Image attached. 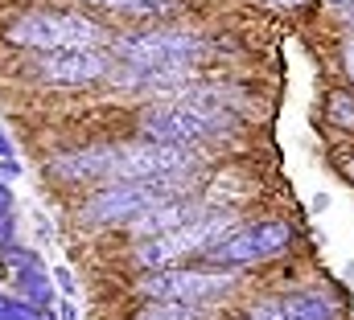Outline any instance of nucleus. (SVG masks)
<instances>
[{"mask_svg":"<svg viewBox=\"0 0 354 320\" xmlns=\"http://www.w3.org/2000/svg\"><path fill=\"white\" fill-rule=\"evenodd\" d=\"M4 46L41 54V50H79V46H103L107 29L95 25L83 12H62V8H33L21 12L12 25H4L0 33Z\"/></svg>","mask_w":354,"mask_h":320,"instance_id":"1","label":"nucleus"},{"mask_svg":"<svg viewBox=\"0 0 354 320\" xmlns=\"http://www.w3.org/2000/svg\"><path fill=\"white\" fill-rule=\"evenodd\" d=\"M198 168V152L185 144L128 140L111 144V181H181Z\"/></svg>","mask_w":354,"mask_h":320,"instance_id":"2","label":"nucleus"},{"mask_svg":"<svg viewBox=\"0 0 354 320\" xmlns=\"http://www.w3.org/2000/svg\"><path fill=\"white\" fill-rule=\"evenodd\" d=\"M235 230V218L231 214H198L194 222L165 230V234H153L136 246V263L140 267H177L181 259H194V254H206L218 239H227Z\"/></svg>","mask_w":354,"mask_h":320,"instance_id":"3","label":"nucleus"},{"mask_svg":"<svg viewBox=\"0 0 354 320\" xmlns=\"http://www.w3.org/2000/svg\"><path fill=\"white\" fill-rule=\"evenodd\" d=\"M239 275L235 271H185V267H153L136 292L149 300H181V304H218L227 296H235Z\"/></svg>","mask_w":354,"mask_h":320,"instance_id":"4","label":"nucleus"},{"mask_svg":"<svg viewBox=\"0 0 354 320\" xmlns=\"http://www.w3.org/2000/svg\"><path fill=\"white\" fill-rule=\"evenodd\" d=\"M206 54V41L181 29H149L128 33L115 41V58L136 70H165V66H194Z\"/></svg>","mask_w":354,"mask_h":320,"instance_id":"5","label":"nucleus"},{"mask_svg":"<svg viewBox=\"0 0 354 320\" xmlns=\"http://www.w3.org/2000/svg\"><path fill=\"white\" fill-rule=\"evenodd\" d=\"M25 79L50 82V86H87L111 74V58L99 46H79V50H41L29 54L17 66Z\"/></svg>","mask_w":354,"mask_h":320,"instance_id":"6","label":"nucleus"},{"mask_svg":"<svg viewBox=\"0 0 354 320\" xmlns=\"http://www.w3.org/2000/svg\"><path fill=\"white\" fill-rule=\"evenodd\" d=\"M169 193H174V181H111L83 201V222L87 226L132 222L140 210H149L153 201H161Z\"/></svg>","mask_w":354,"mask_h":320,"instance_id":"7","label":"nucleus"},{"mask_svg":"<svg viewBox=\"0 0 354 320\" xmlns=\"http://www.w3.org/2000/svg\"><path fill=\"white\" fill-rule=\"evenodd\" d=\"M288 242H292V230L284 222H256V226H235L227 239L214 242L202 259L223 267V271H235L243 263H260V259L280 254Z\"/></svg>","mask_w":354,"mask_h":320,"instance_id":"8","label":"nucleus"},{"mask_svg":"<svg viewBox=\"0 0 354 320\" xmlns=\"http://www.w3.org/2000/svg\"><path fill=\"white\" fill-rule=\"evenodd\" d=\"M231 119H218V115H206L181 99L169 103H157L149 115H145V136L149 140H161V144H194V140H206L214 132H223Z\"/></svg>","mask_w":354,"mask_h":320,"instance_id":"9","label":"nucleus"},{"mask_svg":"<svg viewBox=\"0 0 354 320\" xmlns=\"http://www.w3.org/2000/svg\"><path fill=\"white\" fill-rule=\"evenodd\" d=\"M248 320H338V304L322 292H288V296H272L260 300Z\"/></svg>","mask_w":354,"mask_h":320,"instance_id":"10","label":"nucleus"},{"mask_svg":"<svg viewBox=\"0 0 354 320\" xmlns=\"http://www.w3.org/2000/svg\"><path fill=\"white\" fill-rule=\"evenodd\" d=\"M198 214H206V210H202V201H194V197H181V193H169V197L153 201L149 210H140V214H136L128 226H132V234H140V239H153V234H165V230H177V226L194 222Z\"/></svg>","mask_w":354,"mask_h":320,"instance_id":"11","label":"nucleus"},{"mask_svg":"<svg viewBox=\"0 0 354 320\" xmlns=\"http://www.w3.org/2000/svg\"><path fill=\"white\" fill-rule=\"evenodd\" d=\"M50 172L58 181H99V177H111V144H95V148H79V152H66V157L50 160Z\"/></svg>","mask_w":354,"mask_h":320,"instance_id":"12","label":"nucleus"},{"mask_svg":"<svg viewBox=\"0 0 354 320\" xmlns=\"http://www.w3.org/2000/svg\"><path fill=\"white\" fill-rule=\"evenodd\" d=\"M17 288H21V300L37 304V308H50L58 296H54V279L46 271V263H29V267H17Z\"/></svg>","mask_w":354,"mask_h":320,"instance_id":"13","label":"nucleus"},{"mask_svg":"<svg viewBox=\"0 0 354 320\" xmlns=\"http://www.w3.org/2000/svg\"><path fill=\"white\" fill-rule=\"evenodd\" d=\"M132 320H214V304H181V300H153Z\"/></svg>","mask_w":354,"mask_h":320,"instance_id":"14","label":"nucleus"},{"mask_svg":"<svg viewBox=\"0 0 354 320\" xmlns=\"http://www.w3.org/2000/svg\"><path fill=\"white\" fill-rule=\"evenodd\" d=\"M95 8H111V12H132V17H157L165 12L169 0H87Z\"/></svg>","mask_w":354,"mask_h":320,"instance_id":"15","label":"nucleus"},{"mask_svg":"<svg viewBox=\"0 0 354 320\" xmlns=\"http://www.w3.org/2000/svg\"><path fill=\"white\" fill-rule=\"evenodd\" d=\"M330 119L338 128H354V94H334L330 99Z\"/></svg>","mask_w":354,"mask_h":320,"instance_id":"16","label":"nucleus"},{"mask_svg":"<svg viewBox=\"0 0 354 320\" xmlns=\"http://www.w3.org/2000/svg\"><path fill=\"white\" fill-rule=\"evenodd\" d=\"M50 279H54V288H58L62 296H75V275H71L66 267H54V271H50Z\"/></svg>","mask_w":354,"mask_h":320,"instance_id":"17","label":"nucleus"},{"mask_svg":"<svg viewBox=\"0 0 354 320\" xmlns=\"http://www.w3.org/2000/svg\"><path fill=\"white\" fill-rule=\"evenodd\" d=\"M25 168H21V160L17 157H0V181H17Z\"/></svg>","mask_w":354,"mask_h":320,"instance_id":"18","label":"nucleus"},{"mask_svg":"<svg viewBox=\"0 0 354 320\" xmlns=\"http://www.w3.org/2000/svg\"><path fill=\"white\" fill-rule=\"evenodd\" d=\"M54 304H58V320H79V308L71 304V296L66 300H54Z\"/></svg>","mask_w":354,"mask_h":320,"instance_id":"19","label":"nucleus"},{"mask_svg":"<svg viewBox=\"0 0 354 320\" xmlns=\"http://www.w3.org/2000/svg\"><path fill=\"white\" fill-rule=\"evenodd\" d=\"M342 66H346V74L354 82V37H346V46H342Z\"/></svg>","mask_w":354,"mask_h":320,"instance_id":"20","label":"nucleus"},{"mask_svg":"<svg viewBox=\"0 0 354 320\" xmlns=\"http://www.w3.org/2000/svg\"><path fill=\"white\" fill-rule=\"evenodd\" d=\"M8 242H12V218H8V214H0V250H4Z\"/></svg>","mask_w":354,"mask_h":320,"instance_id":"21","label":"nucleus"},{"mask_svg":"<svg viewBox=\"0 0 354 320\" xmlns=\"http://www.w3.org/2000/svg\"><path fill=\"white\" fill-rule=\"evenodd\" d=\"M0 157H17V144H12V136L0 128Z\"/></svg>","mask_w":354,"mask_h":320,"instance_id":"22","label":"nucleus"},{"mask_svg":"<svg viewBox=\"0 0 354 320\" xmlns=\"http://www.w3.org/2000/svg\"><path fill=\"white\" fill-rule=\"evenodd\" d=\"M12 210V189H8V181H0V214H8Z\"/></svg>","mask_w":354,"mask_h":320,"instance_id":"23","label":"nucleus"},{"mask_svg":"<svg viewBox=\"0 0 354 320\" xmlns=\"http://www.w3.org/2000/svg\"><path fill=\"white\" fill-rule=\"evenodd\" d=\"M268 4H276V8H305L309 0H268Z\"/></svg>","mask_w":354,"mask_h":320,"instance_id":"24","label":"nucleus"},{"mask_svg":"<svg viewBox=\"0 0 354 320\" xmlns=\"http://www.w3.org/2000/svg\"><path fill=\"white\" fill-rule=\"evenodd\" d=\"M342 17H346V21L354 25V4H346V8H342Z\"/></svg>","mask_w":354,"mask_h":320,"instance_id":"25","label":"nucleus"},{"mask_svg":"<svg viewBox=\"0 0 354 320\" xmlns=\"http://www.w3.org/2000/svg\"><path fill=\"white\" fill-rule=\"evenodd\" d=\"M330 4H342V8H346V4H354V0H330Z\"/></svg>","mask_w":354,"mask_h":320,"instance_id":"26","label":"nucleus"},{"mask_svg":"<svg viewBox=\"0 0 354 320\" xmlns=\"http://www.w3.org/2000/svg\"><path fill=\"white\" fill-rule=\"evenodd\" d=\"M351 177H354V160H351Z\"/></svg>","mask_w":354,"mask_h":320,"instance_id":"27","label":"nucleus"},{"mask_svg":"<svg viewBox=\"0 0 354 320\" xmlns=\"http://www.w3.org/2000/svg\"><path fill=\"white\" fill-rule=\"evenodd\" d=\"M0 300H4V292H0Z\"/></svg>","mask_w":354,"mask_h":320,"instance_id":"28","label":"nucleus"}]
</instances>
